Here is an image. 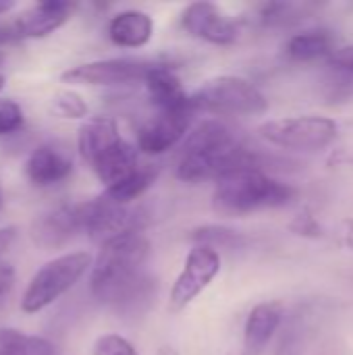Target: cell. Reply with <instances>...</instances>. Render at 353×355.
<instances>
[{
  "label": "cell",
  "instance_id": "6da1fadb",
  "mask_svg": "<svg viewBox=\"0 0 353 355\" xmlns=\"http://www.w3.org/2000/svg\"><path fill=\"white\" fill-rule=\"evenodd\" d=\"M152 245L141 231L106 241L92 266L89 291L106 306L137 312L156 295V283L146 272Z\"/></svg>",
  "mask_w": 353,
  "mask_h": 355
},
{
  "label": "cell",
  "instance_id": "7a4b0ae2",
  "mask_svg": "<svg viewBox=\"0 0 353 355\" xmlns=\"http://www.w3.org/2000/svg\"><path fill=\"white\" fill-rule=\"evenodd\" d=\"M248 164H262V160L223 119H204L183 141L177 179L189 185L216 181L229 171Z\"/></svg>",
  "mask_w": 353,
  "mask_h": 355
},
{
  "label": "cell",
  "instance_id": "3957f363",
  "mask_svg": "<svg viewBox=\"0 0 353 355\" xmlns=\"http://www.w3.org/2000/svg\"><path fill=\"white\" fill-rule=\"evenodd\" d=\"M295 189L270 177L262 164H248L229 171L214 181L212 204L214 210L227 216H243L258 210H273L289 206Z\"/></svg>",
  "mask_w": 353,
  "mask_h": 355
},
{
  "label": "cell",
  "instance_id": "277c9868",
  "mask_svg": "<svg viewBox=\"0 0 353 355\" xmlns=\"http://www.w3.org/2000/svg\"><path fill=\"white\" fill-rule=\"evenodd\" d=\"M193 112L221 116H252L262 114L268 108L266 96L246 77L218 75L204 81L196 92L189 94Z\"/></svg>",
  "mask_w": 353,
  "mask_h": 355
},
{
  "label": "cell",
  "instance_id": "5b68a950",
  "mask_svg": "<svg viewBox=\"0 0 353 355\" xmlns=\"http://www.w3.org/2000/svg\"><path fill=\"white\" fill-rule=\"evenodd\" d=\"M87 268H92V256L87 252H73L46 262L29 281L21 300V310L25 314H35L48 308L62 297Z\"/></svg>",
  "mask_w": 353,
  "mask_h": 355
},
{
  "label": "cell",
  "instance_id": "8992f818",
  "mask_svg": "<svg viewBox=\"0 0 353 355\" xmlns=\"http://www.w3.org/2000/svg\"><path fill=\"white\" fill-rule=\"evenodd\" d=\"M258 133L262 139L283 150L318 152L329 148L337 139L339 127L331 116L302 114L266 121L260 125Z\"/></svg>",
  "mask_w": 353,
  "mask_h": 355
},
{
  "label": "cell",
  "instance_id": "52a82bcc",
  "mask_svg": "<svg viewBox=\"0 0 353 355\" xmlns=\"http://www.w3.org/2000/svg\"><path fill=\"white\" fill-rule=\"evenodd\" d=\"M79 225L81 233H85L92 241L104 245L106 241L125 235L141 231L146 225V210L139 206H125L119 204L104 193L77 204Z\"/></svg>",
  "mask_w": 353,
  "mask_h": 355
},
{
  "label": "cell",
  "instance_id": "ba28073f",
  "mask_svg": "<svg viewBox=\"0 0 353 355\" xmlns=\"http://www.w3.org/2000/svg\"><path fill=\"white\" fill-rule=\"evenodd\" d=\"M221 272V254L208 245H193L179 270L171 293H169V312L179 314L189 308L218 277Z\"/></svg>",
  "mask_w": 353,
  "mask_h": 355
},
{
  "label": "cell",
  "instance_id": "9c48e42d",
  "mask_svg": "<svg viewBox=\"0 0 353 355\" xmlns=\"http://www.w3.org/2000/svg\"><path fill=\"white\" fill-rule=\"evenodd\" d=\"M160 64L158 58L121 56L77 64L62 73V81L77 85H131L144 83L148 75Z\"/></svg>",
  "mask_w": 353,
  "mask_h": 355
},
{
  "label": "cell",
  "instance_id": "30bf717a",
  "mask_svg": "<svg viewBox=\"0 0 353 355\" xmlns=\"http://www.w3.org/2000/svg\"><path fill=\"white\" fill-rule=\"evenodd\" d=\"M196 112L191 108L179 110H156L137 129V150L148 156H160L185 141L193 129Z\"/></svg>",
  "mask_w": 353,
  "mask_h": 355
},
{
  "label": "cell",
  "instance_id": "8fae6325",
  "mask_svg": "<svg viewBox=\"0 0 353 355\" xmlns=\"http://www.w3.org/2000/svg\"><path fill=\"white\" fill-rule=\"evenodd\" d=\"M181 27L196 40L231 46L239 37L237 23L214 2H191L181 12Z\"/></svg>",
  "mask_w": 353,
  "mask_h": 355
},
{
  "label": "cell",
  "instance_id": "7c38bea8",
  "mask_svg": "<svg viewBox=\"0 0 353 355\" xmlns=\"http://www.w3.org/2000/svg\"><path fill=\"white\" fill-rule=\"evenodd\" d=\"M73 173V154L62 141L37 146L25 162V177L33 187H54Z\"/></svg>",
  "mask_w": 353,
  "mask_h": 355
},
{
  "label": "cell",
  "instance_id": "4fadbf2b",
  "mask_svg": "<svg viewBox=\"0 0 353 355\" xmlns=\"http://www.w3.org/2000/svg\"><path fill=\"white\" fill-rule=\"evenodd\" d=\"M77 233H81L77 204H64L54 210H48L40 214L29 227V237L33 245L42 250L62 248Z\"/></svg>",
  "mask_w": 353,
  "mask_h": 355
},
{
  "label": "cell",
  "instance_id": "5bb4252c",
  "mask_svg": "<svg viewBox=\"0 0 353 355\" xmlns=\"http://www.w3.org/2000/svg\"><path fill=\"white\" fill-rule=\"evenodd\" d=\"M73 10H75V4H71V2H58V0L37 2L35 6L21 12L10 23V29L17 40L44 37V35H50L52 31H56L58 27H62L71 19Z\"/></svg>",
  "mask_w": 353,
  "mask_h": 355
},
{
  "label": "cell",
  "instance_id": "9a60e30c",
  "mask_svg": "<svg viewBox=\"0 0 353 355\" xmlns=\"http://www.w3.org/2000/svg\"><path fill=\"white\" fill-rule=\"evenodd\" d=\"M283 318L285 306L281 302H262L254 306L243 324V354H262L283 324Z\"/></svg>",
  "mask_w": 353,
  "mask_h": 355
},
{
  "label": "cell",
  "instance_id": "2e32d148",
  "mask_svg": "<svg viewBox=\"0 0 353 355\" xmlns=\"http://www.w3.org/2000/svg\"><path fill=\"white\" fill-rule=\"evenodd\" d=\"M123 141L119 125L110 116H94L85 121L79 129L77 148L81 158L89 164V168L100 162L114 146Z\"/></svg>",
  "mask_w": 353,
  "mask_h": 355
},
{
  "label": "cell",
  "instance_id": "e0dca14e",
  "mask_svg": "<svg viewBox=\"0 0 353 355\" xmlns=\"http://www.w3.org/2000/svg\"><path fill=\"white\" fill-rule=\"evenodd\" d=\"M150 102L156 106V110H179V108H191L189 94L185 92L181 79L173 71V67L164 60L148 75L144 81Z\"/></svg>",
  "mask_w": 353,
  "mask_h": 355
},
{
  "label": "cell",
  "instance_id": "ac0fdd59",
  "mask_svg": "<svg viewBox=\"0 0 353 355\" xmlns=\"http://www.w3.org/2000/svg\"><path fill=\"white\" fill-rule=\"evenodd\" d=\"M154 35V19L144 10H121L108 23V37L119 48L137 50L150 44Z\"/></svg>",
  "mask_w": 353,
  "mask_h": 355
},
{
  "label": "cell",
  "instance_id": "d6986e66",
  "mask_svg": "<svg viewBox=\"0 0 353 355\" xmlns=\"http://www.w3.org/2000/svg\"><path fill=\"white\" fill-rule=\"evenodd\" d=\"M337 50L335 35L325 27L304 29L295 35H291L285 44V52L291 60L298 62H310L322 56H331Z\"/></svg>",
  "mask_w": 353,
  "mask_h": 355
},
{
  "label": "cell",
  "instance_id": "ffe728a7",
  "mask_svg": "<svg viewBox=\"0 0 353 355\" xmlns=\"http://www.w3.org/2000/svg\"><path fill=\"white\" fill-rule=\"evenodd\" d=\"M156 177H158V166L156 164H139L137 171H133L127 179H123L121 183L104 189V196L119 202V204L131 206L135 200H139L154 185Z\"/></svg>",
  "mask_w": 353,
  "mask_h": 355
},
{
  "label": "cell",
  "instance_id": "44dd1931",
  "mask_svg": "<svg viewBox=\"0 0 353 355\" xmlns=\"http://www.w3.org/2000/svg\"><path fill=\"white\" fill-rule=\"evenodd\" d=\"M314 8L310 2H268L260 6L258 19L264 27H289L308 19Z\"/></svg>",
  "mask_w": 353,
  "mask_h": 355
},
{
  "label": "cell",
  "instance_id": "7402d4cb",
  "mask_svg": "<svg viewBox=\"0 0 353 355\" xmlns=\"http://www.w3.org/2000/svg\"><path fill=\"white\" fill-rule=\"evenodd\" d=\"M193 245H208L212 250H233L246 243V237L225 225H202L191 231Z\"/></svg>",
  "mask_w": 353,
  "mask_h": 355
},
{
  "label": "cell",
  "instance_id": "603a6c76",
  "mask_svg": "<svg viewBox=\"0 0 353 355\" xmlns=\"http://www.w3.org/2000/svg\"><path fill=\"white\" fill-rule=\"evenodd\" d=\"M2 355H56V347L48 339L25 337L19 333Z\"/></svg>",
  "mask_w": 353,
  "mask_h": 355
},
{
  "label": "cell",
  "instance_id": "cb8c5ba5",
  "mask_svg": "<svg viewBox=\"0 0 353 355\" xmlns=\"http://www.w3.org/2000/svg\"><path fill=\"white\" fill-rule=\"evenodd\" d=\"M52 110L62 119H83L87 114V102L77 92H60L52 100Z\"/></svg>",
  "mask_w": 353,
  "mask_h": 355
},
{
  "label": "cell",
  "instance_id": "d4e9b609",
  "mask_svg": "<svg viewBox=\"0 0 353 355\" xmlns=\"http://www.w3.org/2000/svg\"><path fill=\"white\" fill-rule=\"evenodd\" d=\"M92 355H139L137 349L121 335L108 333L96 339L94 347H92Z\"/></svg>",
  "mask_w": 353,
  "mask_h": 355
},
{
  "label": "cell",
  "instance_id": "484cf974",
  "mask_svg": "<svg viewBox=\"0 0 353 355\" xmlns=\"http://www.w3.org/2000/svg\"><path fill=\"white\" fill-rule=\"evenodd\" d=\"M23 127V110L15 100H0V137L10 135Z\"/></svg>",
  "mask_w": 353,
  "mask_h": 355
},
{
  "label": "cell",
  "instance_id": "4316f807",
  "mask_svg": "<svg viewBox=\"0 0 353 355\" xmlns=\"http://www.w3.org/2000/svg\"><path fill=\"white\" fill-rule=\"evenodd\" d=\"M289 229L306 239H320L325 237V231L318 223V218L310 212V210H302L298 216H293V220L289 223Z\"/></svg>",
  "mask_w": 353,
  "mask_h": 355
},
{
  "label": "cell",
  "instance_id": "83f0119b",
  "mask_svg": "<svg viewBox=\"0 0 353 355\" xmlns=\"http://www.w3.org/2000/svg\"><path fill=\"white\" fill-rule=\"evenodd\" d=\"M329 62L337 69L353 73V44L352 46H337V50L329 56Z\"/></svg>",
  "mask_w": 353,
  "mask_h": 355
},
{
  "label": "cell",
  "instance_id": "f1b7e54d",
  "mask_svg": "<svg viewBox=\"0 0 353 355\" xmlns=\"http://www.w3.org/2000/svg\"><path fill=\"white\" fill-rule=\"evenodd\" d=\"M15 285V268L6 262H0V308L6 302V295L12 291Z\"/></svg>",
  "mask_w": 353,
  "mask_h": 355
},
{
  "label": "cell",
  "instance_id": "f546056e",
  "mask_svg": "<svg viewBox=\"0 0 353 355\" xmlns=\"http://www.w3.org/2000/svg\"><path fill=\"white\" fill-rule=\"evenodd\" d=\"M337 241H339V245H343V248L353 252V216L343 218L337 225Z\"/></svg>",
  "mask_w": 353,
  "mask_h": 355
},
{
  "label": "cell",
  "instance_id": "4dcf8cb0",
  "mask_svg": "<svg viewBox=\"0 0 353 355\" xmlns=\"http://www.w3.org/2000/svg\"><path fill=\"white\" fill-rule=\"evenodd\" d=\"M17 239V227H4L0 229V258L10 250V245Z\"/></svg>",
  "mask_w": 353,
  "mask_h": 355
},
{
  "label": "cell",
  "instance_id": "1f68e13d",
  "mask_svg": "<svg viewBox=\"0 0 353 355\" xmlns=\"http://www.w3.org/2000/svg\"><path fill=\"white\" fill-rule=\"evenodd\" d=\"M19 333L17 331H8V329H0V355L6 352V347L15 341Z\"/></svg>",
  "mask_w": 353,
  "mask_h": 355
},
{
  "label": "cell",
  "instance_id": "d6a6232c",
  "mask_svg": "<svg viewBox=\"0 0 353 355\" xmlns=\"http://www.w3.org/2000/svg\"><path fill=\"white\" fill-rule=\"evenodd\" d=\"M156 355H181L173 345H162V347H158V352Z\"/></svg>",
  "mask_w": 353,
  "mask_h": 355
},
{
  "label": "cell",
  "instance_id": "836d02e7",
  "mask_svg": "<svg viewBox=\"0 0 353 355\" xmlns=\"http://www.w3.org/2000/svg\"><path fill=\"white\" fill-rule=\"evenodd\" d=\"M10 8H12V2H2V0H0V15L6 12V10H10Z\"/></svg>",
  "mask_w": 353,
  "mask_h": 355
},
{
  "label": "cell",
  "instance_id": "e575fe53",
  "mask_svg": "<svg viewBox=\"0 0 353 355\" xmlns=\"http://www.w3.org/2000/svg\"><path fill=\"white\" fill-rule=\"evenodd\" d=\"M2 87H4V77L0 75V92H2Z\"/></svg>",
  "mask_w": 353,
  "mask_h": 355
},
{
  "label": "cell",
  "instance_id": "d590c367",
  "mask_svg": "<svg viewBox=\"0 0 353 355\" xmlns=\"http://www.w3.org/2000/svg\"><path fill=\"white\" fill-rule=\"evenodd\" d=\"M227 355H246V354H243V349H241V352H237V354H235V352H231V354H227Z\"/></svg>",
  "mask_w": 353,
  "mask_h": 355
},
{
  "label": "cell",
  "instance_id": "8d00e7d4",
  "mask_svg": "<svg viewBox=\"0 0 353 355\" xmlns=\"http://www.w3.org/2000/svg\"><path fill=\"white\" fill-rule=\"evenodd\" d=\"M0 208H2V189H0Z\"/></svg>",
  "mask_w": 353,
  "mask_h": 355
}]
</instances>
